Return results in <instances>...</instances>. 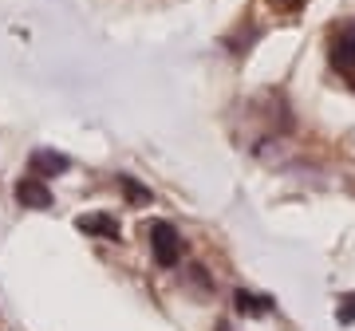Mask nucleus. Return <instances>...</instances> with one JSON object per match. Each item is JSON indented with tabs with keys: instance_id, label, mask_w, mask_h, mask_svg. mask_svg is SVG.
<instances>
[{
	"instance_id": "f257e3e1",
	"label": "nucleus",
	"mask_w": 355,
	"mask_h": 331,
	"mask_svg": "<svg viewBox=\"0 0 355 331\" xmlns=\"http://www.w3.org/2000/svg\"><path fill=\"white\" fill-rule=\"evenodd\" d=\"M150 253H154V260H158L162 268H174V265H178V256H182V244H178L174 225H166V221L150 225Z\"/></svg>"
},
{
	"instance_id": "f03ea898",
	"label": "nucleus",
	"mask_w": 355,
	"mask_h": 331,
	"mask_svg": "<svg viewBox=\"0 0 355 331\" xmlns=\"http://www.w3.org/2000/svg\"><path fill=\"white\" fill-rule=\"evenodd\" d=\"M16 202L28 205V209H48V205H51V190L40 178H24V181H16Z\"/></svg>"
},
{
	"instance_id": "7ed1b4c3",
	"label": "nucleus",
	"mask_w": 355,
	"mask_h": 331,
	"mask_svg": "<svg viewBox=\"0 0 355 331\" xmlns=\"http://www.w3.org/2000/svg\"><path fill=\"white\" fill-rule=\"evenodd\" d=\"M76 229H83V233H91V237H119V221H114L111 213H83V217H76Z\"/></svg>"
},
{
	"instance_id": "20e7f679",
	"label": "nucleus",
	"mask_w": 355,
	"mask_h": 331,
	"mask_svg": "<svg viewBox=\"0 0 355 331\" xmlns=\"http://www.w3.org/2000/svg\"><path fill=\"white\" fill-rule=\"evenodd\" d=\"M331 64L340 67V71H352L355 67V24L336 36V44H331Z\"/></svg>"
},
{
	"instance_id": "39448f33",
	"label": "nucleus",
	"mask_w": 355,
	"mask_h": 331,
	"mask_svg": "<svg viewBox=\"0 0 355 331\" xmlns=\"http://www.w3.org/2000/svg\"><path fill=\"white\" fill-rule=\"evenodd\" d=\"M32 170L36 174H67V158L55 150H40V154H32Z\"/></svg>"
},
{
	"instance_id": "423d86ee",
	"label": "nucleus",
	"mask_w": 355,
	"mask_h": 331,
	"mask_svg": "<svg viewBox=\"0 0 355 331\" xmlns=\"http://www.w3.org/2000/svg\"><path fill=\"white\" fill-rule=\"evenodd\" d=\"M233 304H237V312H249V316H257V312H268V300L265 296H253V292H233Z\"/></svg>"
},
{
	"instance_id": "0eeeda50",
	"label": "nucleus",
	"mask_w": 355,
	"mask_h": 331,
	"mask_svg": "<svg viewBox=\"0 0 355 331\" xmlns=\"http://www.w3.org/2000/svg\"><path fill=\"white\" fill-rule=\"evenodd\" d=\"M119 186H123V190L130 193L127 202H150V190H146V186H139V181H130V178H119Z\"/></svg>"
},
{
	"instance_id": "6e6552de",
	"label": "nucleus",
	"mask_w": 355,
	"mask_h": 331,
	"mask_svg": "<svg viewBox=\"0 0 355 331\" xmlns=\"http://www.w3.org/2000/svg\"><path fill=\"white\" fill-rule=\"evenodd\" d=\"M340 319H343V323H352V319H355V296H352V300H343V307H340Z\"/></svg>"
},
{
	"instance_id": "1a4fd4ad",
	"label": "nucleus",
	"mask_w": 355,
	"mask_h": 331,
	"mask_svg": "<svg viewBox=\"0 0 355 331\" xmlns=\"http://www.w3.org/2000/svg\"><path fill=\"white\" fill-rule=\"evenodd\" d=\"M217 331H233V328H229V323H217Z\"/></svg>"
}]
</instances>
